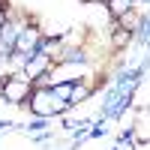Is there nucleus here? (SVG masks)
<instances>
[{
    "label": "nucleus",
    "instance_id": "obj_4",
    "mask_svg": "<svg viewBox=\"0 0 150 150\" xmlns=\"http://www.w3.org/2000/svg\"><path fill=\"white\" fill-rule=\"evenodd\" d=\"M42 66H45V54H39V57H36V60H33V63L27 66V78H33V75H36V72H39Z\"/></svg>",
    "mask_w": 150,
    "mask_h": 150
},
{
    "label": "nucleus",
    "instance_id": "obj_1",
    "mask_svg": "<svg viewBox=\"0 0 150 150\" xmlns=\"http://www.w3.org/2000/svg\"><path fill=\"white\" fill-rule=\"evenodd\" d=\"M72 90H75L72 84H57V87H51V90H45V93H36L30 105H33L36 114H57V111H63L72 102L69 99Z\"/></svg>",
    "mask_w": 150,
    "mask_h": 150
},
{
    "label": "nucleus",
    "instance_id": "obj_5",
    "mask_svg": "<svg viewBox=\"0 0 150 150\" xmlns=\"http://www.w3.org/2000/svg\"><path fill=\"white\" fill-rule=\"evenodd\" d=\"M129 42V30H120V33H114V45H126Z\"/></svg>",
    "mask_w": 150,
    "mask_h": 150
},
{
    "label": "nucleus",
    "instance_id": "obj_6",
    "mask_svg": "<svg viewBox=\"0 0 150 150\" xmlns=\"http://www.w3.org/2000/svg\"><path fill=\"white\" fill-rule=\"evenodd\" d=\"M3 24H6V18H3V12H0V27H3Z\"/></svg>",
    "mask_w": 150,
    "mask_h": 150
},
{
    "label": "nucleus",
    "instance_id": "obj_3",
    "mask_svg": "<svg viewBox=\"0 0 150 150\" xmlns=\"http://www.w3.org/2000/svg\"><path fill=\"white\" fill-rule=\"evenodd\" d=\"M129 3H132V0H108V6H111L114 15H126V12H129Z\"/></svg>",
    "mask_w": 150,
    "mask_h": 150
},
{
    "label": "nucleus",
    "instance_id": "obj_2",
    "mask_svg": "<svg viewBox=\"0 0 150 150\" xmlns=\"http://www.w3.org/2000/svg\"><path fill=\"white\" fill-rule=\"evenodd\" d=\"M3 96L12 99V102H21V99L30 96V81L27 78H9L3 84Z\"/></svg>",
    "mask_w": 150,
    "mask_h": 150
}]
</instances>
